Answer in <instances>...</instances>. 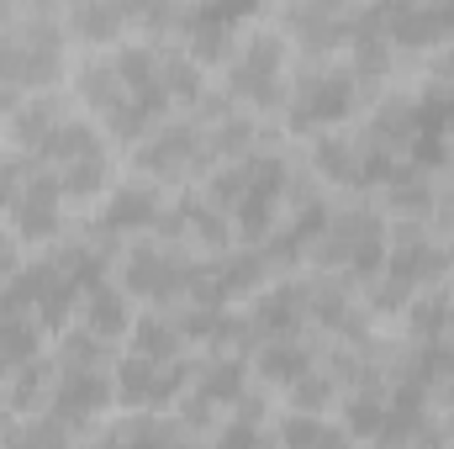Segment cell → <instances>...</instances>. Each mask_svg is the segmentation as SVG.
I'll use <instances>...</instances> for the list:
<instances>
[{
    "label": "cell",
    "mask_w": 454,
    "mask_h": 449,
    "mask_svg": "<svg viewBox=\"0 0 454 449\" xmlns=\"http://www.w3.org/2000/svg\"><path fill=\"white\" fill-rule=\"evenodd\" d=\"M386 248H391V223H386V212L370 207V201H354V207H333V212H328L323 232L312 238L307 264H312V270H333L343 280L364 286V280L380 275Z\"/></svg>",
    "instance_id": "6da1fadb"
},
{
    "label": "cell",
    "mask_w": 454,
    "mask_h": 449,
    "mask_svg": "<svg viewBox=\"0 0 454 449\" xmlns=\"http://www.w3.org/2000/svg\"><path fill=\"white\" fill-rule=\"evenodd\" d=\"M364 106V85L354 80L348 64H307V69H291V85H286V132L291 138H317V132H333L348 127L354 112Z\"/></svg>",
    "instance_id": "7a4b0ae2"
},
{
    "label": "cell",
    "mask_w": 454,
    "mask_h": 449,
    "mask_svg": "<svg viewBox=\"0 0 454 449\" xmlns=\"http://www.w3.org/2000/svg\"><path fill=\"white\" fill-rule=\"evenodd\" d=\"M286 85H291V43L280 37V27L243 32L223 64L227 101H238L248 112H280L286 106Z\"/></svg>",
    "instance_id": "3957f363"
},
{
    "label": "cell",
    "mask_w": 454,
    "mask_h": 449,
    "mask_svg": "<svg viewBox=\"0 0 454 449\" xmlns=\"http://www.w3.org/2000/svg\"><path fill=\"white\" fill-rule=\"evenodd\" d=\"M64 48H69V27L48 11H27L16 21L0 27V80L11 91H53L59 69H64Z\"/></svg>",
    "instance_id": "277c9868"
},
{
    "label": "cell",
    "mask_w": 454,
    "mask_h": 449,
    "mask_svg": "<svg viewBox=\"0 0 454 449\" xmlns=\"http://www.w3.org/2000/svg\"><path fill=\"white\" fill-rule=\"evenodd\" d=\"M191 259H196L191 248L169 243L164 232H148V238H137L116 254V280L143 307H180L185 280H191Z\"/></svg>",
    "instance_id": "5b68a950"
},
{
    "label": "cell",
    "mask_w": 454,
    "mask_h": 449,
    "mask_svg": "<svg viewBox=\"0 0 454 449\" xmlns=\"http://www.w3.org/2000/svg\"><path fill=\"white\" fill-rule=\"evenodd\" d=\"M307 169H312L323 185H333V191H354V196H364V191H386V180L402 169V159L380 154L364 132L333 127V132L307 138Z\"/></svg>",
    "instance_id": "8992f818"
},
{
    "label": "cell",
    "mask_w": 454,
    "mask_h": 449,
    "mask_svg": "<svg viewBox=\"0 0 454 449\" xmlns=\"http://www.w3.org/2000/svg\"><path fill=\"white\" fill-rule=\"evenodd\" d=\"M132 169L153 185H191V180H207L212 169V154H207V127L196 116L185 122H159L148 138L132 143Z\"/></svg>",
    "instance_id": "52a82bcc"
},
{
    "label": "cell",
    "mask_w": 454,
    "mask_h": 449,
    "mask_svg": "<svg viewBox=\"0 0 454 449\" xmlns=\"http://www.w3.org/2000/svg\"><path fill=\"white\" fill-rule=\"evenodd\" d=\"M359 16L380 27L396 53H434L454 37V0H359Z\"/></svg>",
    "instance_id": "ba28073f"
},
{
    "label": "cell",
    "mask_w": 454,
    "mask_h": 449,
    "mask_svg": "<svg viewBox=\"0 0 454 449\" xmlns=\"http://www.w3.org/2000/svg\"><path fill=\"white\" fill-rule=\"evenodd\" d=\"M359 0H280V37L307 59H333L354 37Z\"/></svg>",
    "instance_id": "9c48e42d"
},
{
    "label": "cell",
    "mask_w": 454,
    "mask_h": 449,
    "mask_svg": "<svg viewBox=\"0 0 454 449\" xmlns=\"http://www.w3.org/2000/svg\"><path fill=\"white\" fill-rule=\"evenodd\" d=\"M116 402V375L106 365H59V381H53V397L43 413H53L74 439Z\"/></svg>",
    "instance_id": "30bf717a"
},
{
    "label": "cell",
    "mask_w": 454,
    "mask_h": 449,
    "mask_svg": "<svg viewBox=\"0 0 454 449\" xmlns=\"http://www.w3.org/2000/svg\"><path fill=\"white\" fill-rule=\"evenodd\" d=\"M112 375H116V402L121 407H159V413H169L185 397V386H191V359L185 354L180 359L127 354V359L112 365Z\"/></svg>",
    "instance_id": "8fae6325"
},
{
    "label": "cell",
    "mask_w": 454,
    "mask_h": 449,
    "mask_svg": "<svg viewBox=\"0 0 454 449\" xmlns=\"http://www.w3.org/2000/svg\"><path fill=\"white\" fill-rule=\"evenodd\" d=\"M153 232H164L169 243H180V248H191V254H223L238 243V232H232V217H227L223 207L201 191H185V196H175V201H164V217Z\"/></svg>",
    "instance_id": "7c38bea8"
},
{
    "label": "cell",
    "mask_w": 454,
    "mask_h": 449,
    "mask_svg": "<svg viewBox=\"0 0 454 449\" xmlns=\"http://www.w3.org/2000/svg\"><path fill=\"white\" fill-rule=\"evenodd\" d=\"M64 207L69 201L59 191V175L32 159V175L21 185V196L5 207V223L21 243H53V238H64Z\"/></svg>",
    "instance_id": "4fadbf2b"
},
{
    "label": "cell",
    "mask_w": 454,
    "mask_h": 449,
    "mask_svg": "<svg viewBox=\"0 0 454 449\" xmlns=\"http://www.w3.org/2000/svg\"><path fill=\"white\" fill-rule=\"evenodd\" d=\"M164 217V185H153V180H121L112 185L106 196H101V207H96V227L90 232H101V238H143V232H153Z\"/></svg>",
    "instance_id": "5bb4252c"
},
{
    "label": "cell",
    "mask_w": 454,
    "mask_h": 449,
    "mask_svg": "<svg viewBox=\"0 0 454 449\" xmlns=\"http://www.w3.org/2000/svg\"><path fill=\"white\" fill-rule=\"evenodd\" d=\"M248 328L254 343L286 334H312V312H307V280H270L254 307H248Z\"/></svg>",
    "instance_id": "9a60e30c"
},
{
    "label": "cell",
    "mask_w": 454,
    "mask_h": 449,
    "mask_svg": "<svg viewBox=\"0 0 454 449\" xmlns=\"http://www.w3.org/2000/svg\"><path fill=\"white\" fill-rule=\"evenodd\" d=\"M317 365H323V349H317L307 334H286V338L254 343V375H259L264 386L291 391V386H296L307 370H317Z\"/></svg>",
    "instance_id": "2e32d148"
},
{
    "label": "cell",
    "mask_w": 454,
    "mask_h": 449,
    "mask_svg": "<svg viewBox=\"0 0 454 449\" xmlns=\"http://www.w3.org/2000/svg\"><path fill=\"white\" fill-rule=\"evenodd\" d=\"M380 154H391V159H402L407 164V154H412V138H418V101H412V91H396V96H380V106L364 116V127H359Z\"/></svg>",
    "instance_id": "e0dca14e"
},
{
    "label": "cell",
    "mask_w": 454,
    "mask_h": 449,
    "mask_svg": "<svg viewBox=\"0 0 454 449\" xmlns=\"http://www.w3.org/2000/svg\"><path fill=\"white\" fill-rule=\"evenodd\" d=\"M69 116V101L59 96V91H27L21 101H16V112H11V122H5V143L16 148V154H37V143L59 127Z\"/></svg>",
    "instance_id": "ac0fdd59"
},
{
    "label": "cell",
    "mask_w": 454,
    "mask_h": 449,
    "mask_svg": "<svg viewBox=\"0 0 454 449\" xmlns=\"http://www.w3.org/2000/svg\"><path fill=\"white\" fill-rule=\"evenodd\" d=\"M101 439H112V445H175V439H196V434H191V423L180 413L159 418V407H127V418H116L112 429H101Z\"/></svg>",
    "instance_id": "d6986e66"
},
{
    "label": "cell",
    "mask_w": 454,
    "mask_h": 449,
    "mask_svg": "<svg viewBox=\"0 0 454 449\" xmlns=\"http://www.w3.org/2000/svg\"><path fill=\"white\" fill-rule=\"evenodd\" d=\"M402 328L412 343H428V338H450L454 334V291L444 280L423 286L407 307H402Z\"/></svg>",
    "instance_id": "ffe728a7"
},
{
    "label": "cell",
    "mask_w": 454,
    "mask_h": 449,
    "mask_svg": "<svg viewBox=\"0 0 454 449\" xmlns=\"http://www.w3.org/2000/svg\"><path fill=\"white\" fill-rule=\"evenodd\" d=\"M159 85H164V96H169V106H196L201 96H207V69L175 43V37H159Z\"/></svg>",
    "instance_id": "44dd1931"
},
{
    "label": "cell",
    "mask_w": 454,
    "mask_h": 449,
    "mask_svg": "<svg viewBox=\"0 0 454 449\" xmlns=\"http://www.w3.org/2000/svg\"><path fill=\"white\" fill-rule=\"evenodd\" d=\"M132 296L121 291V280H101V286H90L85 291V302H80V323L85 328H96L101 338H112V343H121V338L132 334Z\"/></svg>",
    "instance_id": "7402d4cb"
},
{
    "label": "cell",
    "mask_w": 454,
    "mask_h": 449,
    "mask_svg": "<svg viewBox=\"0 0 454 449\" xmlns=\"http://www.w3.org/2000/svg\"><path fill=\"white\" fill-rule=\"evenodd\" d=\"M132 354H148V359H180L185 354V328H180V318H175V307H148V312H137L132 318Z\"/></svg>",
    "instance_id": "603a6c76"
},
{
    "label": "cell",
    "mask_w": 454,
    "mask_h": 449,
    "mask_svg": "<svg viewBox=\"0 0 454 449\" xmlns=\"http://www.w3.org/2000/svg\"><path fill=\"white\" fill-rule=\"evenodd\" d=\"M53 175H59V191H64V201H69V207L101 201V196H106V191L116 185V175H112V154H106V148H96V154H80V159L59 164Z\"/></svg>",
    "instance_id": "cb8c5ba5"
},
{
    "label": "cell",
    "mask_w": 454,
    "mask_h": 449,
    "mask_svg": "<svg viewBox=\"0 0 454 449\" xmlns=\"http://www.w3.org/2000/svg\"><path fill=\"white\" fill-rule=\"evenodd\" d=\"M339 423L348 439H380L386 429V386H348L339 391Z\"/></svg>",
    "instance_id": "d4e9b609"
},
{
    "label": "cell",
    "mask_w": 454,
    "mask_h": 449,
    "mask_svg": "<svg viewBox=\"0 0 454 449\" xmlns=\"http://www.w3.org/2000/svg\"><path fill=\"white\" fill-rule=\"evenodd\" d=\"M53 381H59V359H48V354L27 359V365L5 381V402L16 407V418L43 413V407H48V397H53Z\"/></svg>",
    "instance_id": "484cf974"
},
{
    "label": "cell",
    "mask_w": 454,
    "mask_h": 449,
    "mask_svg": "<svg viewBox=\"0 0 454 449\" xmlns=\"http://www.w3.org/2000/svg\"><path fill=\"white\" fill-rule=\"evenodd\" d=\"M64 27H69V37H80L85 48H116V43H127V21L116 16L106 0H85V5L64 11Z\"/></svg>",
    "instance_id": "4316f807"
},
{
    "label": "cell",
    "mask_w": 454,
    "mask_h": 449,
    "mask_svg": "<svg viewBox=\"0 0 454 449\" xmlns=\"http://www.w3.org/2000/svg\"><path fill=\"white\" fill-rule=\"evenodd\" d=\"M43 323L37 318H0V386L27 365V359H37L43 354Z\"/></svg>",
    "instance_id": "83f0119b"
},
{
    "label": "cell",
    "mask_w": 454,
    "mask_h": 449,
    "mask_svg": "<svg viewBox=\"0 0 454 449\" xmlns=\"http://www.w3.org/2000/svg\"><path fill=\"white\" fill-rule=\"evenodd\" d=\"M270 439H280V445H343L348 434H343V423H333L328 413H307V407H291L275 429H270Z\"/></svg>",
    "instance_id": "f1b7e54d"
},
{
    "label": "cell",
    "mask_w": 454,
    "mask_h": 449,
    "mask_svg": "<svg viewBox=\"0 0 454 449\" xmlns=\"http://www.w3.org/2000/svg\"><path fill=\"white\" fill-rule=\"evenodd\" d=\"M59 365H116V343L112 338H101L96 328H85V323H64L59 328V354H53Z\"/></svg>",
    "instance_id": "f546056e"
},
{
    "label": "cell",
    "mask_w": 454,
    "mask_h": 449,
    "mask_svg": "<svg viewBox=\"0 0 454 449\" xmlns=\"http://www.w3.org/2000/svg\"><path fill=\"white\" fill-rule=\"evenodd\" d=\"M116 16L127 21V32L132 27H143V32H175V21H180V11H185V0H106Z\"/></svg>",
    "instance_id": "4dcf8cb0"
},
{
    "label": "cell",
    "mask_w": 454,
    "mask_h": 449,
    "mask_svg": "<svg viewBox=\"0 0 454 449\" xmlns=\"http://www.w3.org/2000/svg\"><path fill=\"white\" fill-rule=\"evenodd\" d=\"M333 402H339V381L317 365V370H307L296 386H291V407H307V413H333Z\"/></svg>",
    "instance_id": "1f68e13d"
},
{
    "label": "cell",
    "mask_w": 454,
    "mask_h": 449,
    "mask_svg": "<svg viewBox=\"0 0 454 449\" xmlns=\"http://www.w3.org/2000/svg\"><path fill=\"white\" fill-rule=\"evenodd\" d=\"M27 175H32V159L27 154H0V217H5V207L21 196V185H27Z\"/></svg>",
    "instance_id": "d6a6232c"
},
{
    "label": "cell",
    "mask_w": 454,
    "mask_h": 449,
    "mask_svg": "<svg viewBox=\"0 0 454 449\" xmlns=\"http://www.w3.org/2000/svg\"><path fill=\"white\" fill-rule=\"evenodd\" d=\"M196 5H207L212 16H223V21H232V27H243V21H254L270 0H196Z\"/></svg>",
    "instance_id": "836d02e7"
},
{
    "label": "cell",
    "mask_w": 454,
    "mask_h": 449,
    "mask_svg": "<svg viewBox=\"0 0 454 449\" xmlns=\"http://www.w3.org/2000/svg\"><path fill=\"white\" fill-rule=\"evenodd\" d=\"M16 264H21V238H16V232H11V223L0 217V280H5Z\"/></svg>",
    "instance_id": "e575fe53"
},
{
    "label": "cell",
    "mask_w": 454,
    "mask_h": 449,
    "mask_svg": "<svg viewBox=\"0 0 454 449\" xmlns=\"http://www.w3.org/2000/svg\"><path fill=\"white\" fill-rule=\"evenodd\" d=\"M16 101H21V91H11V85L0 80V132H5V122H11V112H16Z\"/></svg>",
    "instance_id": "d590c367"
},
{
    "label": "cell",
    "mask_w": 454,
    "mask_h": 449,
    "mask_svg": "<svg viewBox=\"0 0 454 449\" xmlns=\"http://www.w3.org/2000/svg\"><path fill=\"white\" fill-rule=\"evenodd\" d=\"M434 75H439V80H454V37L439 48V64H434Z\"/></svg>",
    "instance_id": "8d00e7d4"
},
{
    "label": "cell",
    "mask_w": 454,
    "mask_h": 449,
    "mask_svg": "<svg viewBox=\"0 0 454 449\" xmlns=\"http://www.w3.org/2000/svg\"><path fill=\"white\" fill-rule=\"evenodd\" d=\"M11 434H16V407H11V402L0 397V445H5Z\"/></svg>",
    "instance_id": "74e56055"
},
{
    "label": "cell",
    "mask_w": 454,
    "mask_h": 449,
    "mask_svg": "<svg viewBox=\"0 0 454 449\" xmlns=\"http://www.w3.org/2000/svg\"><path fill=\"white\" fill-rule=\"evenodd\" d=\"M16 16H27V0H0V27L16 21Z\"/></svg>",
    "instance_id": "f35d334b"
},
{
    "label": "cell",
    "mask_w": 454,
    "mask_h": 449,
    "mask_svg": "<svg viewBox=\"0 0 454 449\" xmlns=\"http://www.w3.org/2000/svg\"><path fill=\"white\" fill-rule=\"evenodd\" d=\"M439 434H444V439H454V407H450V423H439Z\"/></svg>",
    "instance_id": "ab89813d"
},
{
    "label": "cell",
    "mask_w": 454,
    "mask_h": 449,
    "mask_svg": "<svg viewBox=\"0 0 454 449\" xmlns=\"http://www.w3.org/2000/svg\"><path fill=\"white\" fill-rule=\"evenodd\" d=\"M53 5H59V11H74V5H85V0H53Z\"/></svg>",
    "instance_id": "60d3db41"
},
{
    "label": "cell",
    "mask_w": 454,
    "mask_h": 449,
    "mask_svg": "<svg viewBox=\"0 0 454 449\" xmlns=\"http://www.w3.org/2000/svg\"><path fill=\"white\" fill-rule=\"evenodd\" d=\"M450 169H454V159H450ZM450 201H454V191H450Z\"/></svg>",
    "instance_id": "b9f144b4"
}]
</instances>
